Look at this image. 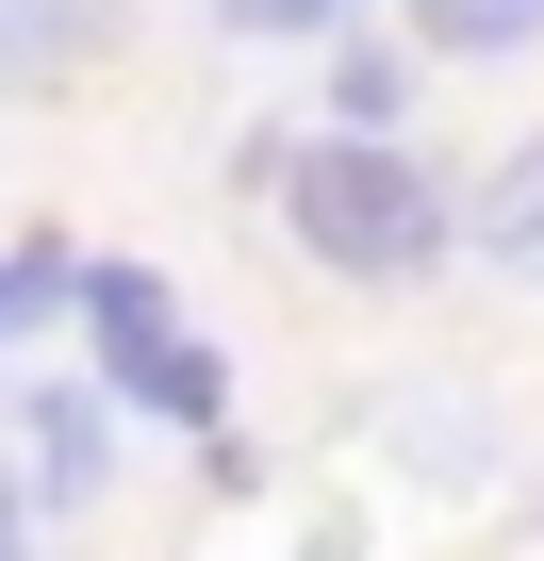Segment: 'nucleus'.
Returning <instances> with one entry per match:
<instances>
[{"label": "nucleus", "instance_id": "9d476101", "mask_svg": "<svg viewBox=\"0 0 544 561\" xmlns=\"http://www.w3.org/2000/svg\"><path fill=\"white\" fill-rule=\"evenodd\" d=\"M34 545V495H18V462H0V561H18Z\"/></svg>", "mask_w": 544, "mask_h": 561}, {"label": "nucleus", "instance_id": "7ed1b4c3", "mask_svg": "<svg viewBox=\"0 0 544 561\" xmlns=\"http://www.w3.org/2000/svg\"><path fill=\"white\" fill-rule=\"evenodd\" d=\"M100 462H116V413H100V380H34V512H100Z\"/></svg>", "mask_w": 544, "mask_h": 561}, {"label": "nucleus", "instance_id": "f03ea898", "mask_svg": "<svg viewBox=\"0 0 544 561\" xmlns=\"http://www.w3.org/2000/svg\"><path fill=\"white\" fill-rule=\"evenodd\" d=\"M83 331H100V397L116 413H165V430H231V364H215V331H182V298L149 264H83V298H67Z\"/></svg>", "mask_w": 544, "mask_h": 561}, {"label": "nucleus", "instance_id": "6e6552de", "mask_svg": "<svg viewBox=\"0 0 544 561\" xmlns=\"http://www.w3.org/2000/svg\"><path fill=\"white\" fill-rule=\"evenodd\" d=\"M67 298H83V248H67V231H34V248H0V347H18V331H50Z\"/></svg>", "mask_w": 544, "mask_h": 561}, {"label": "nucleus", "instance_id": "f8f14e48", "mask_svg": "<svg viewBox=\"0 0 544 561\" xmlns=\"http://www.w3.org/2000/svg\"><path fill=\"white\" fill-rule=\"evenodd\" d=\"M18 561H34V545H18Z\"/></svg>", "mask_w": 544, "mask_h": 561}, {"label": "nucleus", "instance_id": "9b49d317", "mask_svg": "<svg viewBox=\"0 0 544 561\" xmlns=\"http://www.w3.org/2000/svg\"><path fill=\"white\" fill-rule=\"evenodd\" d=\"M528 528H544V512H528Z\"/></svg>", "mask_w": 544, "mask_h": 561}, {"label": "nucleus", "instance_id": "f257e3e1", "mask_svg": "<svg viewBox=\"0 0 544 561\" xmlns=\"http://www.w3.org/2000/svg\"><path fill=\"white\" fill-rule=\"evenodd\" d=\"M281 231L331 280H429L445 264V182L380 133H314V149H281Z\"/></svg>", "mask_w": 544, "mask_h": 561}, {"label": "nucleus", "instance_id": "0eeeda50", "mask_svg": "<svg viewBox=\"0 0 544 561\" xmlns=\"http://www.w3.org/2000/svg\"><path fill=\"white\" fill-rule=\"evenodd\" d=\"M331 116L396 149V116H413V50H380V34H347V50H331Z\"/></svg>", "mask_w": 544, "mask_h": 561}, {"label": "nucleus", "instance_id": "20e7f679", "mask_svg": "<svg viewBox=\"0 0 544 561\" xmlns=\"http://www.w3.org/2000/svg\"><path fill=\"white\" fill-rule=\"evenodd\" d=\"M116 50V0H0V83H67Z\"/></svg>", "mask_w": 544, "mask_h": 561}, {"label": "nucleus", "instance_id": "423d86ee", "mask_svg": "<svg viewBox=\"0 0 544 561\" xmlns=\"http://www.w3.org/2000/svg\"><path fill=\"white\" fill-rule=\"evenodd\" d=\"M478 264H495V280H544V133L478 182Z\"/></svg>", "mask_w": 544, "mask_h": 561}, {"label": "nucleus", "instance_id": "1a4fd4ad", "mask_svg": "<svg viewBox=\"0 0 544 561\" xmlns=\"http://www.w3.org/2000/svg\"><path fill=\"white\" fill-rule=\"evenodd\" d=\"M215 34H247V50H281V34H347V0H215Z\"/></svg>", "mask_w": 544, "mask_h": 561}, {"label": "nucleus", "instance_id": "39448f33", "mask_svg": "<svg viewBox=\"0 0 544 561\" xmlns=\"http://www.w3.org/2000/svg\"><path fill=\"white\" fill-rule=\"evenodd\" d=\"M413 18V50H445V67H511V50H544V0H396Z\"/></svg>", "mask_w": 544, "mask_h": 561}]
</instances>
